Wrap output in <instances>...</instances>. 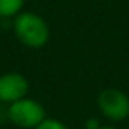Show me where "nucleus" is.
<instances>
[{
  "mask_svg": "<svg viewBox=\"0 0 129 129\" xmlns=\"http://www.w3.org/2000/svg\"><path fill=\"white\" fill-rule=\"evenodd\" d=\"M12 20L13 35L23 46L29 49H41L49 43L51 28L39 13L23 10Z\"/></svg>",
  "mask_w": 129,
  "mask_h": 129,
  "instance_id": "1",
  "label": "nucleus"
},
{
  "mask_svg": "<svg viewBox=\"0 0 129 129\" xmlns=\"http://www.w3.org/2000/svg\"><path fill=\"white\" fill-rule=\"evenodd\" d=\"M46 108L41 101L25 96L7 106V119L16 127L35 129L46 119Z\"/></svg>",
  "mask_w": 129,
  "mask_h": 129,
  "instance_id": "2",
  "label": "nucleus"
},
{
  "mask_svg": "<svg viewBox=\"0 0 129 129\" xmlns=\"http://www.w3.org/2000/svg\"><path fill=\"white\" fill-rule=\"evenodd\" d=\"M96 108L110 123H123L129 118V96L121 88H103L96 95Z\"/></svg>",
  "mask_w": 129,
  "mask_h": 129,
  "instance_id": "3",
  "label": "nucleus"
},
{
  "mask_svg": "<svg viewBox=\"0 0 129 129\" xmlns=\"http://www.w3.org/2000/svg\"><path fill=\"white\" fill-rule=\"evenodd\" d=\"M29 82L20 72H5L0 75V103L12 105L28 96Z\"/></svg>",
  "mask_w": 129,
  "mask_h": 129,
  "instance_id": "4",
  "label": "nucleus"
},
{
  "mask_svg": "<svg viewBox=\"0 0 129 129\" xmlns=\"http://www.w3.org/2000/svg\"><path fill=\"white\" fill-rule=\"evenodd\" d=\"M26 0H0V18H15L23 12Z\"/></svg>",
  "mask_w": 129,
  "mask_h": 129,
  "instance_id": "5",
  "label": "nucleus"
},
{
  "mask_svg": "<svg viewBox=\"0 0 129 129\" xmlns=\"http://www.w3.org/2000/svg\"><path fill=\"white\" fill-rule=\"evenodd\" d=\"M35 129H69V127H67L62 121L56 119V118H46V119Z\"/></svg>",
  "mask_w": 129,
  "mask_h": 129,
  "instance_id": "6",
  "label": "nucleus"
},
{
  "mask_svg": "<svg viewBox=\"0 0 129 129\" xmlns=\"http://www.w3.org/2000/svg\"><path fill=\"white\" fill-rule=\"evenodd\" d=\"M101 126V123L96 119V118H90V119H87L85 123V129H98Z\"/></svg>",
  "mask_w": 129,
  "mask_h": 129,
  "instance_id": "7",
  "label": "nucleus"
},
{
  "mask_svg": "<svg viewBox=\"0 0 129 129\" xmlns=\"http://www.w3.org/2000/svg\"><path fill=\"white\" fill-rule=\"evenodd\" d=\"M98 129H118L116 126H111V124H101Z\"/></svg>",
  "mask_w": 129,
  "mask_h": 129,
  "instance_id": "8",
  "label": "nucleus"
}]
</instances>
